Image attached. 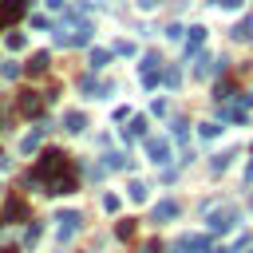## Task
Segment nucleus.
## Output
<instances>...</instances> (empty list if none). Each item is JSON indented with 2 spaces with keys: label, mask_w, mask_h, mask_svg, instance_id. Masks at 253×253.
<instances>
[{
  "label": "nucleus",
  "mask_w": 253,
  "mask_h": 253,
  "mask_svg": "<svg viewBox=\"0 0 253 253\" xmlns=\"http://www.w3.org/2000/svg\"><path fill=\"white\" fill-rule=\"evenodd\" d=\"M63 174H71V158L59 154V150H43L40 162L28 170V186H51V182L63 178Z\"/></svg>",
  "instance_id": "f257e3e1"
},
{
  "label": "nucleus",
  "mask_w": 253,
  "mask_h": 253,
  "mask_svg": "<svg viewBox=\"0 0 253 253\" xmlns=\"http://www.w3.org/2000/svg\"><path fill=\"white\" fill-rule=\"evenodd\" d=\"M103 210L115 213V210H119V194H103Z\"/></svg>",
  "instance_id": "473e14b6"
},
{
  "label": "nucleus",
  "mask_w": 253,
  "mask_h": 253,
  "mask_svg": "<svg viewBox=\"0 0 253 253\" xmlns=\"http://www.w3.org/2000/svg\"><path fill=\"white\" fill-rule=\"evenodd\" d=\"M182 241H186L190 253H210V237L206 233H194V237H182Z\"/></svg>",
  "instance_id": "f3484780"
},
{
  "label": "nucleus",
  "mask_w": 253,
  "mask_h": 253,
  "mask_svg": "<svg viewBox=\"0 0 253 253\" xmlns=\"http://www.w3.org/2000/svg\"><path fill=\"white\" fill-rule=\"evenodd\" d=\"M170 126H174V138H178V142H186V134H190L186 126H190V123H186V119H174Z\"/></svg>",
  "instance_id": "bb28decb"
},
{
  "label": "nucleus",
  "mask_w": 253,
  "mask_h": 253,
  "mask_svg": "<svg viewBox=\"0 0 253 253\" xmlns=\"http://www.w3.org/2000/svg\"><path fill=\"white\" fill-rule=\"evenodd\" d=\"M107 174V166H99V162H91V166H83V178H91V182H99Z\"/></svg>",
  "instance_id": "b1692460"
},
{
  "label": "nucleus",
  "mask_w": 253,
  "mask_h": 253,
  "mask_svg": "<svg viewBox=\"0 0 253 253\" xmlns=\"http://www.w3.org/2000/svg\"><path fill=\"white\" fill-rule=\"evenodd\" d=\"M213 4H217L221 12H237V8H241V0H213Z\"/></svg>",
  "instance_id": "f704fd0d"
},
{
  "label": "nucleus",
  "mask_w": 253,
  "mask_h": 253,
  "mask_svg": "<svg viewBox=\"0 0 253 253\" xmlns=\"http://www.w3.org/2000/svg\"><path fill=\"white\" fill-rule=\"evenodd\" d=\"M47 63H51V59H47V51H36V55L28 59V67H24V71H28V75H43V71H47Z\"/></svg>",
  "instance_id": "2eb2a0df"
},
{
  "label": "nucleus",
  "mask_w": 253,
  "mask_h": 253,
  "mask_svg": "<svg viewBox=\"0 0 253 253\" xmlns=\"http://www.w3.org/2000/svg\"><path fill=\"white\" fill-rule=\"evenodd\" d=\"M24 213H28L24 198H8L4 202V221H24Z\"/></svg>",
  "instance_id": "ddd939ff"
},
{
  "label": "nucleus",
  "mask_w": 253,
  "mask_h": 253,
  "mask_svg": "<svg viewBox=\"0 0 253 253\" xmlns=\"http://www.w3.org/2000/svg\"><path fill=\"white\" fill-rule=\"evenodd\" d=\"M0 170H12V158H4V154H0Z\"/></svg>",
  "instance_id": "ea45409f"
},
{
  "label": "nucleus",
  "mask_w": 253,
  "mask_h": 253,
  "mask_svg": "<svg viewBox=\"0 0 253 253\" xmlns=\"http://www.w3.org/2000/svg\"><path fill=\"white\" fill-rule=\"evenodd\" d=\"M158 79H162V71H142V83L146 87H158Z\"/></svg>",
  "instance_id": "72a5a7b5"
},
{
  "label": "nucleus",
  "mask_w": 253,
  "mask_h": 253,
  "mask_svg": "<svg viewBox=\"0 0 253 253\" xmlns=\"http://www.w3.org/2000/svg\"><path fill=\"white\" fill-rule=\"evenodd\" d=\"M249 253H253V249H249Z\"/></svg>",
  "instance_id": "de8ad7c7"
},
{
  "label": "nucleus",
  "mask_w": 253,
  "mask_h": 253,
  "mask_svg": "<svg viewBox=\"0 0 253 253\" xmlns=\"http://www.w3.org/2000/svg\"><path fill=\"white\" fill-rule=\"evenodd\" d=\"M229 36H233V40H249V36H253V16H245V20H241Z\"/></svg>",
  "instance_id": "5701e85b"
},
{
  "label": "nucleus",
  "mask_w": 253,
  "mask_h": 253,
  "mask_svg": "<svg viewBox=\"0 0 253 253\" xmlns=\"http://www.w3.org/2000/svg\"><path fill=\"white\" fill-rule=\"evenodd\" d=\"M87 63H91V71H103V67L111 63V51H103V47H91V59H87Z\"/></svg>",
  "instance_id": "a211bd4d"
},
{
  "label": "nucleus",
  "mask_w": 253,
  "mask_h": 253,
  "mask_svg": "<svg viewBox=\"0 0 253 253\" xmlns=\"http://www.w3.org/2000/svg\"><path fill=\"white\" fill-rule=\"evenodd\" d=\"M170 249H174V253H190V249H186V241H182V237H178V241H174V245H170Z\"/></svg>",
  "instance_id": "58836bf2"
},
{
  "label": "nucleus",
  "mask_w": 253,
  "mask_h": 253,
  "mask_svg": "<svg viewBox=\"0 0 253 253\" xmlns=\"http://www.w3.org/2000/svg\"><path fill=\"white\" fill-rule=\"evenodd\" d=\"M91 32H95V28H91L87 20H79L75 28H71V24H59L55 43H59V47H83V43H91Z\"/></svg>",
  "instance_id": "7ed1b4c3"
},
{
  "label": "nucleus",
  "mask_w": 253,
  "mask_h": 253,
  "mask_svg": "<svg viewBox=\"0 0 253 253\" xmlns=\"http://www.w3.org/2000/svg\"><path fill=\"white\" fill-rule=\"evenodd\" d=\"M47 8H67V4L63 0H47Z\"/></svg>",
  "instance_id": "a19ab883"
},
{
  "label": "nucleus",
  "mask_w": 253,
  "mask_h": 253,
  "mask_svg": "<svg viewBox=\"0 0 253 253\" xmlns=\"http://www.w3.org/2000/svg\"><path fill=\"white\" fill-rule=\"evenodd\" d=\"M123 138H126V142L146 138V119H142V115H134V119H130V126H123Z\"/></svg>",
  "instance_id": "4468645a"
},
{
  "label": "nucleus",
  "mask_w": 253,
  "mask_h": 253,
  "mask_svg": "<svg viewBox=\"0 0 253 253\" xmlns=\"http://www.w3.org/2000/svg\"><path fill=\"white\" fill-rule=\"evenodd\" d=\"M24 43H28L24 32H8V36H4V47H8V51H24Z\"/></svg>",
  "instance_id": "aec40b11"
},
{
  "label": "nucleus",
  "mask_w": 253,
  "mask_h": 253,
  "mask_svg": "<svg viewBox=\"0 0 253 253\" xmlns=\"http://www.w3.org/2000/svg\"><path fill=\"white\" fill-rule=\"evenodd\" d=\"M162 83H166L170 91H178V87H182V71H178V67H166V71H162Z\"/></svg>",
  "instance_id": "412c9836"
},
{
  "label": "nucleus",
  "mask_w": 253,
  "mask_h": 253,
  "mask_svg": "<svg viewBox=\"0 0 253 253\" xmlns=\"http://www.w3.org/2000/svg\"><path fill=\"white\" fill-rule=\"evenodd\" d=\"M217 130H221L217 123H198V134H202V138H217Z\"/></svg>",
  "instance_id": "cd10ccee"
},
{
  "label": "nucleus",
  "mask_w": 253,
  "mask_h": 253,
  "mask_svg": "<svg viewBox=\"0 0 253 253\" xmlns=\"http://www.w3.org/2000/svg\"><path fill=\"white\" fill-rule=\"evenodd\" d=\"M174 217H178V202H170V198H162L150 210V221H174Z\"/></svg>",
  "instance_id": "9d476101"
},
{
  "label": "nucleus",
  "mask_w": 253,
  "mask_h": 253,
  "mask_svg": "<svg viewBox=\"0 0 253 253\" xmlns=\"http://www.w3.org/2000/svg\"><path fill=\"white\" fill-rule=\"evenodd\" d=\"M79 225H83V217H79L75 210H59V213H55V233H59V241H71V237L79 233Z\"/></svg>",
  "instance_id": "20e7f679"
},
{
  "label": "nucleus",
  "mask_w": 253,
  "mask_h": 253,
  "mask_svg": "<svg viewBox=\"0 0 253 253\" xmlns=\"http://www.w3.org/2000/svg\"><path fill=\"white\" fill-rule=\"evenodd\" d=\"M138 253H158V245H142V249H138Z\"/></svg>",
  "instance_id": "79ce46f5"
},
{
  "label": "nucleus",
  "mask_w": 253,
  "mask_h": 253,
  "mask_svg": "<svg viewBox=\"0 0 253 253\" xmlns=\"http://www.w3.org/2000/svg\"><path fill=\"white\" fill-rule=\"evenodd\" d=\"M202 43H206V28H202V24H194V28H190V36H182V47H186V59H194V55L202 51Z\"/></svg>",
  "instance_id": "6e6552de"
},
{
  "label": "nucleus",
  "mask_w": 253,
  "mask_h": 253,
  "mask_svg": "<svg viewBox=\"0 0 253 253\" xmlns=\"http://www.w3.org/2000/svg\"><path fill=\"white\" fill-rule=\"evenodd\" d=\"M142 12H154V8H162V0H134Z\"/></svg>",
  "instance_id": "e433bc0d"
},
{
  "label": "nucleus",
  "mask_w": 253,
  "mask_h": 253,
  "mask_svg": "<svg viewBox=\"0 0 253 253\" xmlns=\"http://www.w3.org/2000/svg\"><path fill=\"white\" fill-rule=\"evenodd\" d=\"M150 115H158V119H162V115H166V103H162V99H154V103H150Z\"/></svg>",
  "instance_id": "4c0bfd02"
},
{
  "label": "nucleus",
  "mask_w": 253,
  "mask_h": 253,
  "mask_svg": "<svg viewBox=\"0 0 253 253\" xmlns=\"http://www.w3.org/2000/svg\"><path fill=\"white\" fill-rule=\"evenodd\" d=\"M142 71H162V59L150 51V55H142Z\"/></svg>",
  "instance_id": "a878e982"
},
{
  "label": "nucleus",
  "mask_w": 253,
  "mask_h": 253,
  "mask_svg": "<svg viewBox=\"0 0 253 253\" xmlns=\"http://www.w3.org/2000/svg\"><path fill=\"white\" fill-rule=\"evenodd\" d=\"M182 32H186L182 24H170V28H166V40H182Z\"/></svg>",
  "instance_id": "c9c22d12"
},
{
  "label": "nucleus",
  "mask_w": 253,
  "mask_h": 253,
  "mask_svg": "<svg viewBox=\"0 0 253 253\" xmlns=\"http://www.w3.org/2000/svg\"><path fill=\"white\" fill-rule=\"evenodd\" d=\"M0 194H4V186H0Z\"/></svg>",
  "instance_id": "a18cd8bd"
},
{
  "label": "nucleus",
  "mask_w": 253,
  "mask_h": 253,
  "mask_svg": "<svg viewBox=\"0 0 253 253\" xmlns=\"http://www.w3.org/2000/svg\"><path fill=\"white\" fill-rule=\"evenodd\" d=\"M229 158H233V154H229V150H225V154H213V158H210V166H213V170H217V174H221V170H225V166H229Z\"/></svg>",
  "instance_id": "c85d7f7f"
},
{
  "label": "nucleus",
  "mask_w": 253,
  "mask_h": 253,
  "mask_svg": "<svg viewBox=\"0 0 253 253\" xmlns=\"http://www.w3.org/2000/svg\"><path fill=\"white\" fill-rule=\"evenodd\" d=\"M24 8H28L24 0H0V28H8L12 20H20V16H24Z\"/></svg>",
  "instance_id": "1a4fd4ad"
},
{
  "label": "nucleus",
  "mask_w": 253,
  "mask_h": 253,
  "mask_svg": "<svg viewBox=\"0 0 253 253\" xmlns=\"http://www.w3.org/2000/svg\"><path fill=\"white\" fill-rule=\"evenodd\" d=\"M115 51H119V55H126V59H130V55H134V51H138V47H134V43H130V40H119V43H115Z\"/></svg>",
  "instance_id": "c756f323"
},
{
  "label": "nucleus",
  "mask_w": 253,
  "mask_h": 253,
  "mask_svg": "<svg viewBox=\"0 0 253 253\" xmlns=\"http://www.w3.org/2000/svg\"><path fill=\"white\" fill-rule=\"evenodd\" d=\"M0 253H16V249H0Z\"/></svg>",
  "instance_id": "c03bdc74"
},
{
  "label": "nucleus",
  "mask_w": 253,
  "mask_h": 253,
  "mask_svg": "<svg viewBox=\"0 0 253 253\" xmlns=\"http://www.w3.org/2000/svg\"><path fill=\"white\" fill-rule=\"evenodd\" d=\"M115 233H119V237H134V217H123V221L115 225Z\"/></svg>",
  "instance_id": "393cba45"
},
{
  "label": "nucleus",
  "mask_w": 253,
  "mask_h": 253,
  "mask_svg": "<svg viewBox=\"0 0 253 253\" xmlns=\"http://www.w3.org/2000/svg\"><path fill=\"white\" fill-rule=\"evenodd\" d=\"M146 154H150L154 166H170V162H174V158H170V138H154V134H146Z\"/></svg>",
  "instance_id": "423d86ee"
},
{
  "label": "nucleus",
  "mask_w": 253,
  "mask_h": 253,
  "mask_svg": "<svg viewBox=\"0 0 253 253\" xmlns=\"http://www.w3.org/2000/svg\"><path fill=\"white\" fill-rule=\"evenodd\" d=\"M0 75H4V79H16V75H20V63H0Z\"/></svg>",
  "instance_id": "2f4dec72"
},
{
  "label": "nucleus",
  "mask_w": 253,
  "mask_h": 253,
  "mask_svg": "<svg viewBox=\"0 0 253 253\" xmlns=\"http://www.w3.org/2000/svg\"><path fill=\"white\" fill-rule=\"evenodd\" d=\"M103 166H107V170H130V166H134V158H130V150H111Z\"/></svg>",
  "instance_id": "9b49d317"
},
{
  "label": "nucleus",
  "mask_w": 253,
  "mask_h": 253,
  "mask_svg": "<svg viewBox=\"0 0 253 253\" xmlns=\"http://www.w3.org/2000/svg\"><path fill=\"white\" fill-rule=\"evenodd\" d=\"M221 71H225V59H213V55H206V51L194 55V75H198V79H210V75H221Z\"/></svg>",
  "instance_id": "39448f33"
},
{
  "label": "nucleus",
  "mask_w": 253,
  "mask_h": 253,
  "mask_svg": "<svg viewBox=\"0 0 253 253\" xmlns=\"http://www.w3.org/2000/svg\"><path fill=\"white\" fill-rule=\"evenodd\" d=\"M63 126H67L71 134H79V130H87V119H83V111H67V115H63Z\"/></svg>",
  "instance_id": "dca6fc26"
},
{
  "label": "nucleus",
  "mask_w": 253,
  "mask_h": 253,
  "mask_svg": "<svg viewBox=\"0 0 253 253\" xmlns=\"http://www.w3.org/2000/svg\"><path fill=\"white\" fill-rule=\"evenodd\" d=\"M245 178H249V182H253V162H249V166H245Z\"/></svg>",
  "instance_id": "37998d69"
},
{
  "label": "nucleus",
  "mask_w": 253,
  "mask_h": 253,
  "mask_svg": "<svg viewBox=\"0 0 253 253\" xmlns=\"http://www.w3.org/2000/svg\"><path fill=\"white\" fill-rule=\"evenodd\" d=\"M213 99H217V103H233V99H237L233 83H229V79H225V83H217V87H213Z\"/></svg>",
  "instance_id": "6ab92c4d"
},
{
  "label": "nucleus",
  "mask_w": 253,
  "mask_h": 253,
  "mask_svg": "<svg viewBox=\"0 0 253 253\" xmlns=\"http://www.w3.org/2000/svg\"><path fill=\"white\" fill-rule=\"evenodd\" d=\"M130 198H134V202H146V198H150V186H146L142 178H134V182H130Z\"/></svg>",
  "instance_id": "4be33fe9"
},
{
  "label": "nucleus",
  "mask_w": 253,
  "mask_h": 253,
  "mask_svg": "<svg viewBox=\"0 0 253 253\" xmlns=\"http://www.w3.org/2000/svg\"><path fill=\"white\" fill-rule=\"evenodd\" d=\"M47 130H51V123H47V119H40V123H36V130H28V134H24V142H20V150H24V154H36Z\"/></svg>",
  "instance_id": "0eeeda50"
},
{
  "label": "nucleus",
  "mask_w": 253,
  "mask_h": 253,
  "mask_svg": "<svg viewBox=\"0 0 253 253\" xmlns=\"http://www.w3.org/2000/svg\"><path fill=\"white\" fill-rule=\"evenodd\" d=\"M241 221V213H237V206H210V213H206V225H210V233H229L233 225Z\"/></svg>",
  "instance_id": "f03ea898"
},
{
  "label": "nucleus",
  "mask_w": 253,
  "mask_h": 253,
  "mask_svg": "<svg viewBox=\"0 0 253 253\" xmlns=\"http://www.w3.org/2000/svg\"><path fill=\"white\" fill-rule=\"evenodd\" d=\"M20 115H40V91H20Z\"/></svg>",
  "instance_id": "f8f14e48"
},
{
  "label": "nucleus",
  "mask_w": 253,
  "mask_h": 253,
  "mask_svg": "<svg viewBox=\"0 0 253 253\" xmlns=\"http://www.w3.org/2000/svg\"><path fill=\"white\" fill-rule=\"evenodd\" d=\"M36 241H40V225H36V221H32V225H28V229H24V245H36Z\"/></svg>",
  "instance_id": "7c9ffc66"
},
{
  "label": "nucleus",
  "mask_w": 253,
  "mask_h": 253,
  "mask_svg": "<svg viewBox=\"0 0 253 253\" xmlns=\"http://www.w3.org/2000/svg\"><path fill=\"white\" fill-rule=\"evenodd\" d=\"M249 206H253V202H249Z\"/></svg>",
  "instance_id": "49530a36"
}]
</instances>
